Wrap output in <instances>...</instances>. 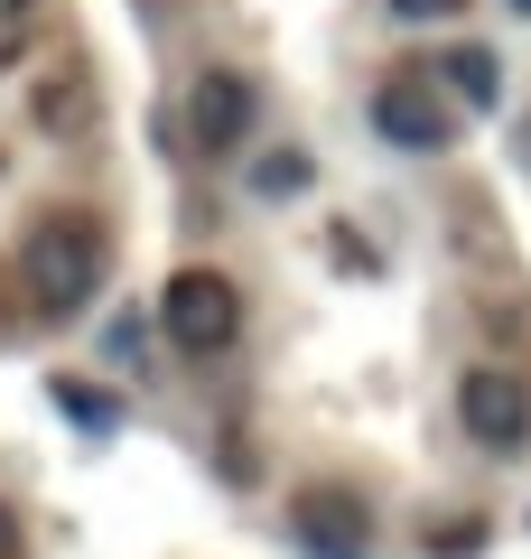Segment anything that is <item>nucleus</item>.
I'll use <instances>...</instances> for the list:
<instances>
[{
	"label": "nucleus",
	"mask_w": 531,
	"mask_h": 559,
	"mask_svg": "<svg viewBox=\"0 0 531 559\" xmlns=\"http://www.w3.org/2000/svg\"><path fill=\"white\" fill-rule=\"evenodd\" d=\"M252 187L261 197H298V187H308V159H298V150H271V159L252 168Z\"/></svg>",
	"instance_id": "6e6552de"
},
{
	"label": "nucleus",
	"mask_w": 531,
	"mask_h": 559,
	"mask_svg": "<svg viewBox=\"0 0 531 559\" xmlns=\"http://www.w3.org/2000/svg\"><path fill=\"white\" fill-rule=\"evenodd\" d=\"M0 559H20V513L0 503Z\"/></svg>",
	"instance_id": "9b49d317"
},
{
	"label": "nucleus",
	"mask_w": 531,
	"mask_h": 559,
	"mask_svg": "<svg viewBox=\"0 0 531 559\" xmlns=\"http://www.w3.org/2000/svg\"><path fill=\"white\" fill-rule=\"evenodd\" d=\"M374 131L392 140V150H420V159H429V150H448V103H438V84L429 75H392L374 94Z\"/></svg>",
	"instance_id": "39448f33"
},
{
	"label": "nucleus",
	"mask_w": 531,
	"mask_h": 559,
	"mask_svg": "<svg viewBox=\"0 0 531 559\" xmlns=\"http://www.w3.org/2000/svg\"><path fill=\"white\" fill-rule=\"evenodd\" d=\"M494 75H504V66H494V47H448V57H438V84H448V94H467V103H494Z\"/></svg>",
	"instance_id": "0eeeda50"
},
{
	"label": "nucleus",
	"mask_w": 531,
	"mask_h": 559,
	"mask_svg": "<svg viewBox=\"0 0 531 559\" xmlns=\"http://www.w3.org/2000/svg\"><path fill=\"white\" fill-rule=\"evenodd\" d=\"M448 10H467V0H392V20H448Z\"/></svg>",
	"instance_id": "9d476101"
},
{
	"label": "nucleus",
	"mask_w": 531,
	"mask_h": 559,
	"mask_svg": "<svg viewBox=\"0 0 531 559\" xmlns=\"http://www.w3.org/2000/svg\"><path fill=\"white\" fill-rule=\"evenodd\" d=\"M28 28H38V0H0V66L28 47Z\"/></svg>",
	"instance_id": "1a4fd4ad"
},
{
	"label": "nucleus",
	"mask_w": 531,
	"mask_h": 559,
	"mask_svg": "<svg viewBox=\"0 0 531 559\" xmlns=\"http://www.w3.org/2000/svg\"><path fill=\"white\" fill-rule=\"evenodd\" d=\"M457 419H467V439H475V448L512 457V448L531 439V382L504 373V364H475V373L457 382Z\"/></svg>",
	"instance_id": "7ed1b4c3"
},
{
	"label": "nucleus",
	"mask_w": 531,
	"mask_h": 559,
	"mask_svg": "<svg viewBox=\"0 0 531 559\" xmlns=\"http://www.w3.org/2000/svg\"><path fill=\"white\" fill-rule=\"evenodd\" d=\"M103 224L94 215H47L38 234L20 242V299L38 308V318H75L84 299L103 289Z\"/></svg>",
	"instance_id": "f257e3e1"
},
{
	"label": "nucleus",
	"mask_w": 531,
	"mask_h": 559,
	"mask_svg": "<svg viewBox=\"0 0 531 559\" xmlns=\"http://www.w3.org/2000/svg\"><path fill=\"white\" fill-rule=\"evenodd\" d=\"M522 159H531V121H522Z\"/></svg>",
	"instance_id": "f8f14e48"
},
{
	"label": "nucleus",
	"mask_w": 531,
	"mask_h": 559,
	"mask_svg": "<svg viewBox=\"0 0 531 559\" xmlns=\"http://www.w3.org/2000/svg\"><path fill=\"white\" fill-rule=\"evenodd\" d=\"M158 326H168L177 355L215 364V355H234V336H243V289L224 271H177L168 289H158Z\"/></svg>",
	"instance_id": "f03ea898"
},
{
	"label": "nucleus",
	"mask_w": 531,
	"mask_h": 559,
	"mask_svg": "<svg viewBox=\"0 0 531 559\" xmlns=\"http://www.w3.org/2000/svg\"><path fill=\"white\" fill-rule=\"evenodd\" d=\"M364 532H374L364 495H345V485H308L298 495V550L308 559H364Z\"/></svg>",
	"instance_id": "423d86ee"
},
{
	"label": "nucleus",
	"mask_w": 531,
	"mask_h": 559,
	"mask_svg": "<svg viewBox=\"0 0 531 559\" xmlns=\"http://www.w3.org/2000/svg\"><path fill=\"white\" fill-rule=\"evenodd\" d=\"M252 121H261V94H252V75L243 66H205L197 84H187V131H197V150H243L252 140Z\"/></svg>",
	"instance_id": "20e7f679"
},
{
	"label": "nucleus",
	"mask_w": 531,
	"mask_h": 559,
	"mask_svg": "<svg viewBox=\"0 0 531 559\" xmlns=\"http://www.w3.org/2000/svg\"><path fill=\"white\" fill-rule=\"evenodd\" d=\"M512 10H531V0H512Z\"/></svg>",
	"instance_id": "ddd939ff"
}]
</instances>
